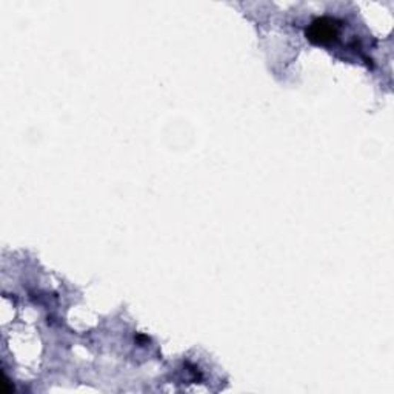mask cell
Wrapping results in <instances>:
<instances>
[{"label": "cell", "mask_w": 394, "mask_h": 394, "mask_svg": "<svg viewBox=\"0 0 394 394\" xmlns=\"http://www.w3.org/2000/svg\"><path fill=\"white\" fill-rule=\"evenodd\" d=\"M339 33V25L330 19V17H322V19L314 21L310 26L308 37L314 43H328L336 39Z\"/></svg>", "instance_id": "cell-1"}]
</instances>
